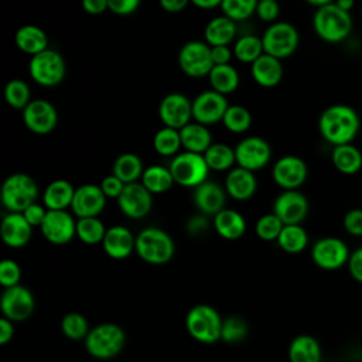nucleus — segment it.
I'll return each instance as SVG.
<instances>
[{
    "mask_svg": "<svg viewBox=\"0 0 362 362\" xmlns=\"http://www.w3.org/2000/svg\"><path fill=\"white\" fill-rule=\"evenodd\" d=\"M361 129L358 112L344 103H337L325 107L318 119V130L325 141L341 146L352 143Z\"/></svg>",
    "mask_w": 362,
    "mask_h": 362,
    "instance_id": "nucleus-1",
    "label": "nucleus"
},
{
    "mask_svg": "<svg viewBox=\"0 0 362 362\" xmlns=\"http://www.w3.org/2000/svg\"><path fill=\"white\" fill-rule=\"evenodd\" d=\"M313 28L322 41L338 44L352 31L351 13L339 8L335 3L317 7L313 16Z\"/></svg>",
    "mask_w": 362,
    "mask_h": 362,
    "instance_id": "nucleus-2",
    "label": "nucleus"
},
{
    "mask_svg": "<svg viewBox=\"0 0 362 362\" xmlns=\"http://www.w3.org/2000/svg\"><path fill=\"white\" fill-rule=\"evenodd\" d=\"M126 345V334L113 322H103L90 328L85 338V349L96 359H110L119 355Z\"/></svg>",
    "mask_w": 362,
    "mask_h": 362,
    "instance_id": "nucleus-3",
    "label": "nucleus"
},
{
    "mask_svg": "<svg viewBox=\"0 0 362 362\" xmlns=\"http://www.w3.org/2000/svg\"><path fill=\"white\" fill-rule=\"evenodd\" d=\"M173 238L160 228H146L136 236V253L150 264H165L174 256Z\"/></svg>",
    "mask_w": 362,
    "mask_h": 362,
    "instance_id": "nucleus-4",
    "label": "nucleus"
},
{
    "mask_svg": "<svg viewBox=\"0 0 362 362\" xmlns=\"http://www.w3.org/2000/svg\"><path fill=\"white\" fill-rule=\"evenodd\" d=\"M1 204L8 212H23L35 202L38 187L34 178L24 173L10 174L1 185Z\"/></svg>",
    "mask_w": 362,
    "mask_h": 362,
    "instance_id": "nucleus-5",
    "label": "nucleus"
},
{
    "mask_svg": "<svg viewBox=\"0 0 362 362\" xmlns=\"http://www.w3.org/2000/svg\"><path fill=\"white\" fill-rule=\"evenodd\" d=\"M222 318L219 313L208 305H194L185 317V328L188 334L201 344H215L221 339Z\"/></svg>",
    "mask_w": 362,
    "mask_h": 362,
    "instance_id": "nucleus-6",
    "label": "nucleus"
},
{
    "mask_svg": "<svg viewBox=\"0 0 362 362\" xmlns=\"http://www.w3.org/2000/svg\"><path fill=\"white\" fill-rule=\"evenodd\" d=\"M28 74L35 83L44 88H52L64 81L66 64L58 51L47 48L30 58Z\"/></svg>",
    "mask_w": 362,
    "mask_h": 362,
    "instance_id": "nucleus-7",
    "label": "nucleus"
},
{
    "mask_svg": "<svg viewBox=\"0 0 362 362\" xmlns=\"http://www.w3.org/2000/svg\"><path fill=\"white\" fill-rule=\"evenodd\" d=\"M168 168L175 184L187 188H195L205 182L211 171L204 154L185 150L173 157Z\"/></svg>",
    "mask_w": 362,
    "mask_h": 362,
    "instance_id": "nucleus-8",
    "label": "nucleus"
},
{
    "mask_svg": "<svg viewBox=\"0 0 362 362\" xmlns=\"http://www.w3.org/2000/svg\"><path fill=\"white\" fill-rule=\"evenodd\" d=\"M262 42L266 54L284 59L296 52L300 42V35L293 24L287 21H276L264 30Z\"/></svg>",
    "mask_w": 362,
    "mask_h": 362,
    "instance_id": "nucleus-9",
    "label": "nucleus"
},
{
    "mask_svg": "<svg viewBox=\"0 0 362 362\" xmlns=\"http://www.w3.org/2000/svg\"><path fill=\"white\" fill-rule=\"evenodd\" d=\"M178 66L187 76H208L214 68L211 47L205 41L199 40L185 42L178 52Z\"/></svg>",
    "mask_w": 362,
    "mask_h": 362,
    "instance_id": "nucleus-10",
    "label": "nucleus"
},
{
    "mask_svg": "<svg viewBox=\"0 0 362 362\" xmlns=\"http://www.w3.org/2000/svg\"><path fill=\"white\" fill-rule=\"evenodd\" d=\"M235 156L239 167L255 173L270 163L272 147L263 137L249 136L236 144Z\"/></svg>",
    "mask_w": 362,
    "mask_h": 362,
    "instance_id": "nucleus-11",
    "label": "nucleus"
},
{
    "mask_svg": "<svg viewBox=\"0 0 362 362\" xmlns=\"http://www.w3.org/2000/svg\"><path fill=\"white\" fill-rule=\"evenodd\" d=\"M349 249L346 243L334 236L318 239L311 249L313 262L324 270H337L348 263Z\"/></svg>",
    "mask_w": 362,
    "mask_h": 362,
    "instance_id": "nucleus-12",
    "label": "nucleus"
},
{
    "mask_svg": "<svg viewBox=\"0 0 362 362\" xmlns=\"http://www.w3.org/2000/svg\"><path fill=\"white\" fill-rule=\"evenodd\" d=\"M229 103L226 96L208 89L198 93L192 100V120L209 126L222 122Z\"/></svg>",
    "mask_w": 362,
    "mask_h": 362,
    "instance_id": "nucleus-13",
    "label": "nucleus"
},
{
    "mask_svg": "<svg viewBox=\"0 0 362 362\" xmlns=\"http://www.w3.org/2000/svg\"><path fill=\"white\" fill-rule=\"evenodd\" d=\"M158 117L164 126L181 130L192 119V102L184 93L171 92L160 100Z\"/></svg>",
    "mask_w": 362,
    "mask_h": 362,
    "instance_id": "nucleus-14",
    "label": "nucleus"
},
{
    "mask_svg": "<svg viewBox=\"0 0 362 362\" xmlns=\"http://www.w3.org/2000/svg\"><path fill=\"white\" fill-rule=\"evenodd\" d=\"M308 168L303 158L287 154L280 157L272 168V177L276 185L284 189H298L307 180Z\"/></svg>",
    "mask_w": 362,
    "mask_h": 362,
    "instance_id": "nucleus-15",
    "label": "nucleus"
},
{
    "mask_svg": "<svg viewBox=\"0 0 362 362\" xmlns=\"http://www.w3.org/2000/svg\"><path fill=\"white\" fill-rule=\"evenodd\" d=\"M0 308L3 317L11 320L13 322L24 321L33 314L35 308V300L27 287L17 284L4 288L0 300Z\"/></svg>",
    "mask_w": 362,
    "mask_h": 362,
    "instance_id": "nucleus-16",
    "label": "nucleus"
},
{
    "mask_svg": "<svg viewBox=\"0 0 362 362\" xmlns=\"http://www.w3.org/2000/svg\"><path fill=\"white\" fill-rule=\"evenodd\" d=\"M23 122L34 134H48L58 123L55 106L45 99H34L23 109Z\"/></svg>",
    "mask_w": 362,
    "mask_h": 362,
    "instance_id": "nucleus-17",
    "label": "nucleus"
},
{
    "mask_svg": "<svg viewBox=\"0 0 362 362\" xmlns=\"http://www.w3.org/2000/svg\"><path fill=\"white\" fill-rule=\"evenodd\" d=\"M273 214L284 225H300L308 214V199L298 189H284L273 202Z\"/></svg>",
    "mask_w": 362,
    "mask_h": 362,
    "instance_id": "nucleus-18",
    "label": "nucleus"
},
{
    "mask_svg": "<svg viewBox=\"0 0 362 362\" xmlns=\"http://www.w3.org/2000/svg\"><path fill=\"white\" fill-rule=\"evenodd\" d=\"M42 236L54 245H65L76 236V221L66 211H47L40 226Z\"/></svg>",
    "mask_w": 362,
    "mask_h": 362,
    "instance_id": "nucleus-19",
    "label": "nucleus"
},
{
    "mask_svg": "<svg viewBox=\"0 0 362 362\" xmlns=\"http://www.w3.org/2000/svg\"><path fill=\"white\" fill-rule=\"evenodd\" d=\"M153 194L141 184L132 182L126 184L120 197L117 198V205L122 214L132 219H141L147 216L153 206Z\"/></svg>",
    "mask_w": 362,
    "mask_h": 362,
    "instance_id": "nucleus-20",
    "label": "nucleus"
},
{
    "mask_svg": "<svg viewBox=\"0 0 362 362\" xmlns=\"http://www.w3.org/2000/svg\"><path fill=\"white\" fill-rule=\"evenodd\" d=\"M106 199L107 198L99 185L83 184L75 188L71 209L78 216V219L98 216L105 209Z\"/></svg>",
    "mask_w": 362,
    "mask_h": 362,
    "instance_id": "nucleus-21",
    "label": "nucleus"
},
{
    "mask_svg": "<svg viewBox=\"0 0 362 362\" xmlns=\"http://www.w3.org/2000/svg\"><path fill=\"white\" fill-rule=\"evenodd\" d=\"M33 226L27 222L21 212H8L3 216L0 235L8 247H23L31 239Z\"/></svg>",
    "mask_w": 362,
    "mask_h": 362,
    "instance_id": "nucleus-22",
    "label": "nucleus"
},
{
    "mask_svg": "<svg viewBox=\"0 0 362 362\" xmlns=\"http://www.w3.org/2000/svg\"><path fill=\"white\" fill-rule=\"evenodd\" d=\"M192 201L201 214L215 216L225 208L226 191L219 184L206 180L194 188Z\"/></svg>",
    "mask_w": 362,
    "mask_h": 362,
    "instance_id": "nucleus-23",
    "label": "nucleus"
},
{
    "mask_svg": "<svg viewBox=\"0 0 362 362\" xmlns=\"http://www.w3.org/2000/svg\"><path fill=\"white\" fill-rule=\"evenodd\" d=\"M102 246L109 257L122 260L129 257L133 250H136V238L126 226L115 225L107 228Z\"/></svg>",
    "mask_w": 362,
    "mask_h": 362,
    "instance_id": "nucleus-24",
    "label": "nucleus"
},
{
    "mask_svg": "<svg viewBox=\"0 0 362 362\" xmlns=\"http://www.w3.org/2000/svg\"><path fill=\"white\" fill-rule=\"evenodd\" d=\"M257 188V181L253 171L242 167H233L229 170L225 178V191L235 201L250 199Z\"/></svg>",
    "mask_w": 362,
    "mask_h": 362,
    "instance_id": "nucleus-25",
    "label": "nucleus"
},
{
    "mask_svg": "<svg viewBox=\"0 0 362 362\" xmlns=\"http://www.w3.org/2000/svg\"><path fill=\"white\" fill-rule=\"evenodd\" d=\"M250 72L253 81L262 88H274L283 79L281 59L263 52L252 65Z\"/></svg>",
    "mask_w": 362,
    "mask_h": 362,
    "instance_id": "nucleus-26",
    "label": "nucleus"
},
{
    "mask_svg": "<svg viewBox=\"0 0 362 362\" xmlns=\"http://www.w3.org/2000/svg\"><path fill=\"white\" fill-rule=\"evenodd\" d=\"M236 37V21L226 16H216L204 28V38L209 47L229 45Z\"/></svg>",
    "mask_w": 362,
    "mask_h": 362,
    "instance_id": "nucleus-27",
    "label": "nucleus"
},
{
    "mask_svg": "<svg viewBox=\"0 0 362 362\" xmlns=\"http://www.w3.org/2000/svg\"><path fill=\"white\" fill-rule=\"evenodd\" d=\"M16 45L24 54L34 57L48 48V37L45 31L34 24L21 25L14 35Z\"/></svg>",
    "mask_w": 362,
    "mask_h": 362,
    "instance_id": "nucleus-28",
    "label": "nucleus"
},
{
    "mask_svg": "<svg viewBox=\"0 0 362 362\" xmlns=\"http://www.w3.org/2000/svg\"><path fill=\"white\" fill-rule=\"evenodd\" d=\"M75 188L68 180H54L51 181L42 194V204L49 211H62L68 206L71 208L74 199Z\"/></svg>",
    "mask_w": 362,
    "mask_h": 362,
    "instance_id": "nucleus-29",
    "label": "nucleus"
},
{
    "mask_svg": "<svg viewBox=\"0 0 362 362\" xmlns=\"http://www.w3.org/2000/svg\"><path fill=\"white\" fill-rule=\"evenodd\" d=\"M216 233L226 240H236L246 232V221L243 215L235 209L223 208L214 216Z\"/></svg>",
    "mask_w": 362,
    "mask_h": 362,
    "instance_id": "nucleus-30",
    "label": "nucleus"
},
{
    "mask_svg": "<svg viewBox=\"0 0 362 362\" xmlns=\"http://www.w3.org/2000/svg\"><path fill=\"white\" fill-rule=\"evenodd\" d=\"M181 144L185 151L204 154L212 144V134L205 124L198 122H189L180 130Z\"/></svg>",
    "mask_w": 362,
    "mask_h": 362,
    "instance_id": "nucleus-31",
    "label": "nucleus"
},
{
    "mask_svg": "<svg viewBox=\"0 0 362 362\" xmlns=\"http://www.w3.org/2000/svg\"><path fill=\"white\" fill-rule=\"evenodd\" d=\"M321 346L320 342L307 334L297 335L293 338L288 346L290 362H321Z\"/></svg>",
    "mask_w": 362,
    "mask_h": 362,
    "instance_id": "nucleus-32",
    "label": "nucleus"
},
{
    "mask_svg": "<svg viewBox=\"0 0 362 362\" xmlns=\"http://www.w3.org/2000/svg\"><path fill=\"white\" fill-rule=\"evenodd\" d=\"M331 160L334 167L345 175L356 174L362 168V153L352 143L335 146L331 153Z\"/></svg>",
    "mask_w": 362,
    "mask_h": 362,
    "instance_id": "nucleus-33",
    "label": "nucleus"
},
{
    "mask_svg": "<svg viewBox=\"0 0 362 362\" xmlns=\"http://www.w3.org/2000/svg\"><path fill=\"white\" fill-rule=\"evenodd\" d=\"M208 79H209L211 89L223 96L235 92L240 82L236 68L232 66L230 64L214 65V68L208 75Z\"/></svg>",
    "mask_w": 362,
    "mask_h": 362,
    "instance_id": "nucleus-34",
    "label": "nucleus"
},
{
    "mask_svg": "<svg viewBox=\"0 0 362 362\" xmlns=\"http://www.w3.org/2000/svg\"><path fill=\"white\" fill-rule=\"evenodd\" d=\"M141 184L151 192V194H164L173 188L175 184L173 174L168 167H163L158 164L148 165L144 168L143 175L140 178Z\"/></svg>",
    "mask_w": 362,
    "mask_h": 362,
    "instance_id": "nucleus-35",
    "label": "nucleus"
},
{
    "mask_svg": "<svg viewBox=\"0 0 362 362\" xmlns=\"http://www.w3.org/2000/svg\"><path fill=\"white\" fill-rule=\"evenodd\" d=\"M143 163L141 158L134 153H123L116 157L112 165V174L120 178L124 184L137 182L143 175Z\"/></svg>",
    "mask_w": 362,
    "mask_h": 362,
    "instance_id": "nucleus-36",
    "label": "nucleus"
},
{
    "mask_svg": "<svg viewBox=\"0 0 362 362\" xmlns=\"http://www.w3.org/2000/svg\"><path fill=\"white\" fill-rule=\"evenodd\" d=\"M204 157L209 170L214 171L232 170L233 164H236L235 148L223 143H212L204 153Z\"/></svg>",
    "mask_w": 362,
    "mask_h": 362,
    "instance_id": "nucleus-37",
    "label": "nucleus"
},
{
    "mask_svg": "<svg viewBox=\"0 0 362 362\" xmlns=\"http://www.w3.org/2000/svg\"><path fill=\"white\" fill-rule=\"evenodd\" d=\"M279 246L291 255L303 252L308 245V235L301 225H284L279 238Z\"/></svg>",
    "mask_w": 362,
    "mask_h": 362,
    "instance_id": "nucleus-38",
    "label": "nucleus"
},
{
    "mask_svg": "<svg viewBox=\"0 0 362 362\" xmlns=\"http://www.w3.org/2000/svg\"><path fill=\"white\" fill-rule=\"evenodd\" d=\"M233 57L242 64H253L264 51L262 37L247 34L239 37L233 44Z\"/></svg>",
    "mask_w": 362,
    "mask_h": 362,
    "instance_id": "nucleus-39",
    "label": "nucleus"
},
{
    "mask_svg": "<svg viewBox=\"0 0 362 362\" xmlns=\"http://www.w3.org/2000/svg\"><path fill=\"white\" fill-rule=\"evenodd\" d=\"M153 147L156 153L164 157H174L180 153L181 144V136L180 130L163 126L158 129L153 137Z\"/></svg>",
    "mask_w": 362,
    "mask_h": 362,
    "instance_id": "nucleus-40",
    "label": "nucleus"
},
{
    "mask_svg": "<svg viewBox=\"0 0 362 362\" xmlns=\"http://www.w3.org/2000/svg\"><path fill=\"white\" fill-rule=\"evenodd\" d=\"M106 230L105 223L98 216L79 218L76 221V236L86 245L102 243Z\"/></svg>",
    "mask_w": 362,
    "mask_h": 362,
    "instance_id": "nucleus-41",
    "label": "nucleus"
},
{
    "mask_svg": "<svg viewBox=\"0 0 362 362\" xmlns=\"http://www.w3.org/2000/svg\"><path fill=\"white\" fill-rule=\"evenodd\" d=\"M222 123L230 133L240 134L247 132L252 126V113L242 105H229Z\"/></svg>",
    "mask_w": 362,
    "mask_h": 362,
    "instance_id": "nucleus-42",
    "label": "nucleus"
},
{
    "mask_svg": "<svg viewBox=\"0 0 362 362\" xmlns=\"http://www.w3.org/2000/svg\"><path fill=\"white\" fill-rule=\"evenodd\" d=\"M31 90L23 79H11L4 86V99L8 106L17 110H23L30 102Z\"/></svg>",
    "mask_w": 362,
    "mask_h": 362,
    "instance_id": "nucleus-43",
    "label": "nucleus"
},
{
    "mask_svg": "<svg viewBox=\"0 0 362 362\" xmlns=\"http://www.w3.org/2000/svg\"><path fill=\"white\" fill-rule=\"evenodd\" d=\"M61 329H62V334L72 341L85 339L90 331L88 320L79 313L65 314L61 321Z\"/></svg>",
    "mask_w": 362,
    "mask_h": 362,
    "instance_id": "nucleus-44",
    "label": "nucleus"
},
{
    "mask_svg": "<svg viewBox=\"0 0 362 362\" xmlns=\"http://www.w3.org/2000/svg\"><path fill=\"white\" fill-rule=\"evenodd\" d=\"M249 332L247 322L239 315H230L222 321L221 339L228 344H238L246 338Z\"/></svg>",
    "mask_w": 362,
    "mask_h": 362,
    "instance_id": "nucleus-45",
    "label": "nucleus"
},
{
    "mask_svg": "<svg viewBox=\"0 0 362 362\" xmlns=\"http://www.w3.org/2000/svg\"><path fill=\"white\" fill-rule=\"evenodd\" d=\"M259 0H222L221 10L223 16L232 18L233 21H243L256 13V6Z\"/></svg>",
    "mask_w": 362,
    "mask_h": 362,
    "instance_id": "nucleus-46",
    "label": "nucleus"
},
{
    "mask_svg": "<svg viewBox=\"0 0 362 362\" xmlns=\"http://www.w3.org/2000/svg\"><path fill=\"white\" fill-rule=\"evenodd\" d=\"M283 226H284V223L272 212V214L262 215L256 221L255 233L259 239L266 240V242H272V240H277Z\"/></svg>",
    "mask_w": 362,
    "mask_h": 362,
    "instance_id": "nucleus-47",
    "label": "nucleus"
},
{
    "mask_svg": "<svg viewBox=\"0 0 362 362\" xmlns=\"http://www.w3.org/2000/svg\"><path fill=\"white\" fill-rule=\"evenodd\" d=\"M21 279V269L20 266L11 260V259H4L0 263V284L4 288L17 286Z\"/></svg>",
    "mask_w": 362,
    "mask_h": 362,
    "instance_id": "nucleus-48",
    "label": "nucleus"
},
{
    "mask_svg": "<svg viewBox=\"0 0 362 362\" xmlns=\"http://www.w3.org/2000/svg\"><path fill=\"white\" fill-rule=\"evenodd\" d=\"M256 14L262 21L276 23L280 14V6L277 0H259L256 6Z\"/></svg>",
    "mask_w": 362,
    "mask_h": 362,
    "instance_id": "nucleus-49",
    "label": "nucleus"
},
{
    "mask_svg": "<svg viewBox=\"0 0 362 362\" xmlns=\"http://www.w3.org/2000/svg\"><path fill=\"white\" fill-rule=\"evenodd\" d=\"M344 228L352 236H362V209L354 208L344 216Z\"/></svg>",
    "mask_w": 362,
    "mask_h": 362,
    "instance_id": "nucleus-50",
    "label": "nucleus"
},
{
    "mask_svg": "<svg viewBox=\"0 0 362 362\" xmlns=\"http://www.w3.org/2000/svg\"><path fill=\"white\" fill-rule=\"evenodd\" d=\"M124 185H126V184H124L120 178H117L115 174L106 175V177L100 181V184H99V187H100V189L103 191V194H105L106 198H116V199L120 197V194H122Z\"/></svg>",
    "mask_w": 362,
    "mask_h": 362,
    "instance_id": "nucleus-51",
    "label": "nucleus"
},
{
    "mask_svg": "<svg viewBox=\"0 0 362 362\" xmlns=\"http://www.w3.org/2000/svg\"><path fill=\"white\" fill-rule=\"evenodd\" d=\"M140 6V0H107V8L117 16H129Z\"/></svg>",
    "mask_w": 362,
    "mask_h": 362,
    "instance_id": "nucleus-52",
    "label": "nucleus"
},
{
    "mask_svg": "<svg viewBox=\"0 0 362 362\" xmlns=\"http://www.w3.org/2000/svg\"><path fill=\"white\" fill-rule=\"evenodd\" d=\"M47 208L44 205H40L37 202L31 204L30 206H27L21 214L24 215V218L27 219V222L34 228V226H41L45 215H47Z\"/></svg>",
    "mask_w": 362,
    "mask_h": 362,
    "instance_id": "nucleus-53",
    "label": "nucleus"
},
{
    "mask_svg": "<svg viewBox=\"0 0 362 362\" xmlns=\"http://www.w3.org/2000/svg\"><path fill=\"white\" fill-rule=\"evenodd\" d=\"M346 264L352 279L362 283V247H358L349 255Z\"/></svg>",
    "mask_w": 362,
    "mask_h": 362,
    "instance_id": "nucleus-54",
    "label": "nucleus"
},
{
    "mask_svg": "<svg viewBox=\"0 0 362 362\" xmlns=\"http://www.w3.org/2000/svg\"><path fill=\"white\" fill-rule=\"evenodd\" d=\"M211 55L214 65H226L230 62L233 57V51L228 45H218V47H211Z\"/></svg>",
    "mask_w": 362,
    "mask_h": 362,
    "instance_id": "nucleus-55",
    "label": "nucleus"
},
{
    "mask_svg": "<svg viewBox=\"0 0 362 362\" xmlns=\"http://www.w3.org/2000/svg\"><path fill=\"white\" fill-rule=\"evenodd\" d=\"M82 8L88 13V14H102L105 13L107 8V0H82Z\"/></svg>",
    "mask_w": 362,
    "mask_h": 362,
    "instance_id": "nucleus-56",
    "label": "nucleus"
},
{
    "mask_svg": "<svg viewBox=\"0 0 362 362\" xmlns=\"http://www.w3.org/2000/svg\"><path fill=\"white\" fill-rule=\"evenodd\" d=\"M14 335V325H13V321L3 317L0 320V344L1 345H6L7 342L11 341Z\"/></svg>",
    "mask_w": 362,
    "mask_h": 362,
    "instance_id": "nucleus-57",
    "label": "nucleus"
},
{
    "mask_svg": "<svg viewBox=\"0 0 362 362\" xmlns=\"http://www.w3.org/2000/svg\"><path fill=\"white\" fill-rule=\"evenodd\" d=\"M158 3L167 13H178L184 10L188 3H191V0H158Z\"/></svg>",
    "mask_w": 362,
    "mask_h": 362,
    "instance_id": "nucleus-58",
    "label": "nucleus"
},
{
    "mask_svg": "<svg viewBox=\"0 0 362 362\" xmlns=\"http://www.w3.org/2000/svg\"><path fill=\"white\" fill-rule=\"evenodd\" d=\"M191 3L201 10H212L215 7H221L222 0H191Z\"/></svg>",
    "mask_w": 362,
    "mask_h": 362,
    "instance_id": "nucleus-59",
    "label": "nucleus"
},
{
    "mask_svg": "<svg viewBox=\"0 0 362 362\" xmlns=\"http://www.w3.org/2000/svg\"><path fill=\"white\" fill-rule=\"evenodd\" d=\"M204 229H206V222L202 218H194L188 223V230L191 233H198V232H202Z\"/></svg>",
    "mask_w": 362,
    "mask_h": 362,
    "instance_id": "nucleus-60",
    "label": "nucleus"
},
{
    "mask_svg": "<svg viewBox=\"0 0 362 362\" xmlns=\"http://www.w3.org/2000/svg\"><path fill=\"white\" fill-rule=\"evenodd\" d=\"M339 8H342V10H345V11H349L351 13V10L354 8V6H355V0H335L334 1Z\"/></svg>",
    "mask_w": 362,
    "mask_h": 362,
    "instance_id": "nucleus-61",
    "label": "nucleus"
},
{
    "mask_svg": "<svg viewBox=\"0 0 362 362\" xmlns=\"http://www.w3.org/2000/svg\"><path fill=\"white\" fill-rule=\"evenodd\" d=\"M304 1H307L308 4H311V6H314V7H321V6L334 3L335 0H304Z\"/></svg>",
    "mask_w": 362,
    "mask_h": 362,
    "instance_id": "nucleus-62",
    "label": "nucleus"
},
{
    "mask_svg": "<svg viewBox=\"0 0 362 362\" xmlns=\"http://www.w3.org/2000/svg\"><path fill=\"white\" fill-rule=\"evenodd\" d=\"M361 18H362V8H361Z\"/></svg>",
    "mask_w": 362,
    "mask_h": 362,
    "instance_id": "nucleus-63",
    "label": "nucleus"
}]
</instances>
